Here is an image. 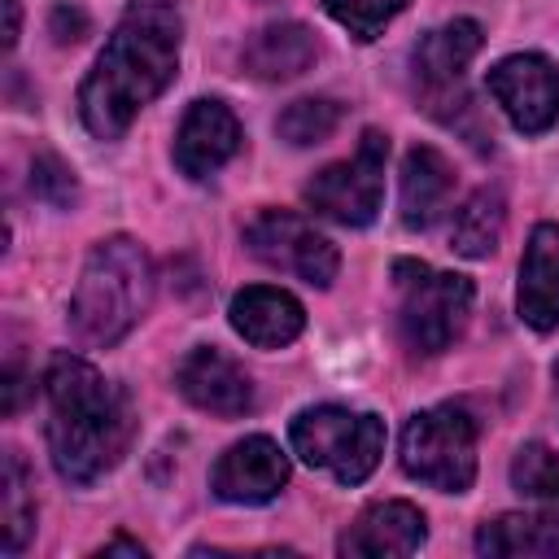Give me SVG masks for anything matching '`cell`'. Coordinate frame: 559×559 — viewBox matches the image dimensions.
<instances>
[{"label": "cell", "instance_id": "24", "mask_svg": "<svg viewBox=\"0 0 559 559\" xmlns=\"http://www.w3.org/2000/svg\"><path fill=\"white\" fill-rule=\"evenodd\" d=\"M332 22H341L358 44H371L402 9L406 0H319Z\"/></svg>", "mask_w": 559, "mask_h": 559}, {"label": "cell", "instance_id": "20", "mask_svg": "<svg viewBox=\"0 0 559 559\" xmlns=\"http://www.w3.org/2000/svg\"><path fill=\"white\" fill-rule=\"evenodd\" d=\"M511 485L528 502H537V520L559 537V454H550L537 441L520 445V454L511 463Z\"/></svg>", "mask_w": 559, "mask_h": 559}, {"label": "cell", "instance_id": "13", "mask_svg": "<svg viewBox=\"0 0 559 559\" xmlns=\"http://www.w3.org/2000/svg\"><path fill=\"white\" fill-rule=\"evenodd\" d=\"M240 148V122L223 100H192L179 135H175V166L188 179H210L223 162H231Z\"/></svg>", "mask_w": 559, "mask_h": 559}, {"label": "cell", "instance_id": "15", "mask_svg": "<svg viewBox=\"0 0 559 559\" xmlns=\"http://www.w3.org/2000/svg\"><path fill=\"white\" fill-rule=\"evenodd\" d=\"M520 319L537 332L559 328V227L537 223L520 262Z\"/></svg>", "mask_w": 559, "mask_h": 559}, {"label": "cell", "instance_id": "9", "mask_svg": "<svg viewBox=\"0 0 559 559\" xmlns=\"http://www.w3.org/2000/svg\"><path fill=\"white\" fill-rule=\"evenodd\" d=\"M489 96L524 135H542L559 122V70L542 52L502 57L489 70Z\"/></svg>", "mask_w": 559, "mask_h": 559}, {"label": "cell", "instance_id": "2", "mask_svg": "<svg viewBox=\"0 0 559 559\" xmlns=\"http://www.w3.org/2000/svg\"><path fill=\"white\" fill-rule=\"evenodd\" d=\"M48 389V450L52 467L70 485L100 480L131 445L135 419L118 384L74 354H52L44 371Z\"/></svg>", "mask_w": 559, "mask_h": 559}, {"label": "cell", "instance_id": "7", "mask_svg": "<svg viewBox=\"0 0 559 559\" xmlns=\"http://www.w3.org/2000/svg\"><path fill=\"white\" fill-rule=\"evenodd\" d=\"M384 162H389V135L362 131L354 157L323 166L306 183V205L332 223L367 227L384 201Z\"/></svg>", "mask_w": 559, "mask_h": 559}, {"label": "cell", "instance_id": "6", "mask_svg": "<svg viewBox=\"0 0 559 559\" xmlns=\"http://www.w3.org/2000/svg\"><path fill=\"white\" fill-rule=\"evenodd\" d=\"M402 467L441 493H463L476 480V419L454 402L411 415L402 428Z\"/></svg>", "mask_w": 559, "mask_h": 559}, {"label": "cell", "instance_id": "25", "mask_svg": "<svg viewBox=\"0 0 559 559\" xmlns=\"http://www.w3.org/2000/svg\"><path fill=\"white\" fill-rule=\"evenodd\" d=\"M31 192L57 210H70L79 201V183H74V170L57 157V153H35L31 162Z\"/></svg>", "mask_w": 559, "mask_h": 559}, {"label": "cell", "instance_id": "12", "mask_svg": "<svg viewBox=\"0 0 559 559\" xmlns=\"http://www.w3.org/2000/svg\"><path fill=\"white\" fill-rule=\"evenodd\" d=\"M480 52V26L472 17H454L437 31H428L415 52H411V66H415V83L424 87L428 105H450V96L459 92L463 83V70L467 61Z\"/></svg>", "mask_w": 559, "mask_h": 559}, {"label": "cell", "instance_id": "28", "mask_svg": "<svg viewBox=\"0 0 559 559\" xmlns=\"http://www.w3.org/2000/svg\"><path fill=\"white\" fill-rule=\"evenodd\" d=\"M100 555H135V559H144V546L131 542V537H114V542L100 546Z\"/></svg>", "mask_w": 559, "mask_h": 559}, {"label": "cell", "instance_id": "5", "mask_svg": "<svg viewBox=\"0 0 559 559\" xmlns=\"http://www.w3.org/2000/svg\"><path fill=\"white\" fill-rule=\"evenodd\" d=\"M393 280L402 288L397 328L415 354H441L459 341L472 314V280L454 271H432L424 262H397Z\"/></svg>", "mask_w": 559, "mask_h": 559}, {"label": "cell", "instance_id": "21", "mask_svg": "<svg viewBox=\"0 0 559 559\" xmlns=\"http://www.w3.org/2000/svg\"><path fill=\"white\" fill-rule=\"evenodd\" d=\"M476 550L480 555H559V537L537 520V515H498V520H485L480 533H476Z\"/></svg>", "mask_w": 559, "mask_h": 559}, {"label": "cell", "instance_id": "23", "mask_svg": "<svg viewBox=\"0 0 559 559\" xmlns=\"http://www.w3.org/2000/svg\"><path fill=\"white\" fill-rule=\"evenodd\" d=\"M336 122H341V105H336V100H328V96H301V100H293V105L275 118V131H280L288 144L306 148V144H323V140L336 131Z\"/></svg>", "mask_w": 559, "mask_h": 559}, {"label": "cell", "instance_id": "3", "mask_svg": "<svg viewBox=\"0 0 559 559\" xmlns=\"http://www.w3.org/2000/svg\"><path fill=\"white\" fill-rule=\"evenodd\" d=\"M153 301V266L148 253L131 236H109L92 245L83 275L70 297V328L87 345L122 341Z\"/></svg>", "mask_w": 559, "mask_h": 559}, {"label": "cell", "instance_id": "17", "mask_svg": "<svg viewBox=\"0 0 559 559\" xmlns=\"http://www.w3.org/2000/svg\"><path fill=\"white\" fill-rule=\"evenodd\" d=\"M319 57V44H314V31L301 26V22H271L262 26L245 48H240V66L245 74L262 79V83H284V79H297L314 66Z\"/></svg>", "mask_w": 559, "mask_h": 559}, {"label": "cell", "instance_id": "19", "mask_svg": "<svg viewBox=\"0 0 559 559\" xmlns=\"http://www.w3.org/2000/svg\"><path fill=\"white\" fill-rule=\"evenodd\" d=\"M502 223H507V201L498 188H476L463 210L454 214V227H450V245L454 253L463 258H489L502 240Z\"/></svg>", "mask_w": 559, "mask_h": 559}, {"label": "cell", "instance_id": "10", "mask_svg": "<svg viewBox=\"0 0 559 559\" xmlns=\"http://www.w3.org/2000/svg\"><path fill=\"white\" fill-rule=\"evenodd\" d=\"M175 384H179V393H183L197 411H210V415H223V419L245 415V411L253 406V384H249V376L240 371L236 358H227V354L214 349V345L188 349V354L179 358V367H175Z\"/></svg>", "mask_w": 559, "mask_h": 559}, {"label": "cell", "instance_id": "11", "mask_svg": "<svg viewBox=\"0 0 559 559\" xmlns=\"http://www.w3.org/2000/svg\"><path fill=\"white\" fill-rule=\"evenodd\" d=\"M288 480V459L271 437H245L236 441L210 472V489L223 502H271Z\"/></svg>", "mask_w": 559, "mask_h": 559}, {"label": "cell", "instance_id": "4", "mask_svg": "<svg viewBox=\"0 0 559 559\" xmlns=\"http://www.w3.org/2000/svg\"><path fill=\"white\" fill-rule=\"evenodd\" d=\"M301 463L332 472L341 485H358L384 454V419L345 406H310L288 428Z\"/></svg>", "mask_w": 559, "mask_h": 559}, {"label": "cell", "instance_id": "8", "mask_svg": "<svg viewBox=\"0 0 559 559\" xmlns=\"http://www.w3.org/2000/svg\"><path fill=\"white\" fill-rule=\"evenodd\" d=\"M245 245H249L253 258H262L275 271H288V275L306 280L310 288H328L341 271L336 245L288 210H262L245 227Z\"/></svg>", "mask_w": 559, "mask_h": 559}, {"label": "cell", "instance_id": "22", "mask_svg": "<svg viewBox=\"0 0 559 559\" xmlns=\"http://www.w3.org/2000/svg\"><path fill=\"white\" fill-rule=\"evenodd\" d=\"M35 533V498H31V476L17 450L4 454V476H0V537L4 555H17L26 537Z\"/></svg>", "mask_w": 559, "mask_h": 559}, {"label": "cell", "instance_id": "14", "mask_svg": "<svg viewBox=\"0 0 559 559\" xmlns=\"http://www.w3.org/2000/svg\"><path fill=\"white\" fill-rule=\"evenodd\" d=\"M428 528H424V515L419 507L411 502H371L336 542L341 555H367V559H389V555H415L424 546Z\"/></svg>", "mask_w": 559, "mask_h": 559}, {"label": "cell", "instance_id": "1", "mask_svg": "<svg viewBox=\"0 0 559 559\" xmlns=\"http://www.w3.org/2000/svg\"><path fill=\"white\" fill-rule=\"evenodd\" d=\"M183 0H131L79 87V114L96 140H118L179 70Z\"/></svg>", "mask_w": 559, "mask_h": 559}, {"label": "cell", "instance_id": "26", "mask_svg": "<svg viewBox=\"0 0 559 559\" xmlns=\"http://www.w3.org/2000/svg\"><path fill=\"white\" fill-rule=\"evenodd\" d=\"M83 26H87V22H83V13H79V9H66V4H61V9H52V31H57V39H61V44L83 39Z\"/></svg>", "mask_w": 559, "mask_h": 559}, {"label": "cell", "instance_id": "16", "mask_svg": "<svg viewBox=\"0 0 559 559\" xmlns=\"http://www.w3.org/2000/svg\"><path fill=\"white\" fill-rule=\"evenodd\" d=\"M227 314H231V328L258 349H280V345L297 341L306 328L301 301L284 288H271V284H253V288L236 293Z\"/></svg>", "mask_w": 559, "mask_h": 559}, {"label": "cell", "instance_id": "27", "mask_svg": "<svg viewBox=\"0 0 559 559\" xmlns=\"http://www.w3.org/2000/svg\"><path fill=\"white\" fill-rule=\"evenodd\" d=\"M0 4H4V48H13L17 31H22V9H17V0H0Z\"/></svg>", "mask_w": 559, "mask_h": 559}, {"label": "cell", "instance_id": "18", "mask_svg": "<svg viewBox=\"0 0 559 559\" xmlns=\"http://www.w3.org/2000/svg\"><path fill=\"white\" fill-rule=\"evenodd\" d=\"M454 197V170L432 144H415L402 162V223L424 231L432 227Z\"/></svg>", "mask_w": 559, "mask_h": 559}]
</instances>
